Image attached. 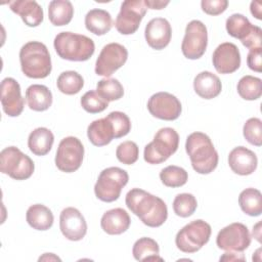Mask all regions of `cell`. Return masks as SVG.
<instances>
[{
  "mask_svg": "<svg viewBox=\"0 0 262 262\" xmlns=\"http://www.w3.org/2000/svg\"><path fill=\"white\" fill-rule=\"evenodd\" d=\"M125 203L127 208L146 226L159 227L168 218L165 202L141 188L130 189L126 194Z\"/></svg>",
  "mask_w": 262,
  "mask_h": 262,
  "instance_id": "cell-1",
  "label": "cell"
},
{
  "mask_svg": "<svg viewBox=\"0 0 262 262\" xmlns=\"http://www.w3.org/2000/svg\"><path fill=\"white\" fill-rule=\"evenodd\" d=\"M185 150L189 156L191 166L199 174H209L218 165V152L210 137L203 132L189 134L185 142Z\"/></svg>",
  "mask_w": 262,
  "mask_h": 262,
  "instance_id": "cell-2",
  "label": "cell"
},
{
  "mask_svg": "<svg viewBox=\"0 0 262 262\" xmlns=\"http://www.w3.org/2000/svg\"><path fill=\"white\" fill-rule=\"evenodd\" d=\"M19 62L23 73L32 79L46 78L52 70L49 51L39 41H30L20 48Z\"/></svg>",
  "mask_w": 262,
  "mask_h": 262,
  "instance_id": "cell-3",
  "label": "cell"
},
{
  "mask_svg": "<svg viewBox=\"0 0 262 262\" xmlns=\"http://www.w3.org/2000/svg\"><path fill=\"white\" fill-rule=\"evenodd\" d=\"M53 46L59 57L71 61L88 60L95 51V44L91 38L72 32L57 34Z\"/></svg>",
  "mask_w": 262,
  "mask_h": 262,
  "instance_id": "cell-4",
  "label": "cell"
},
{
  "mask_svg": "<svg viewBox=\"0 0 262 262\" xmlns=\"http://www.w3.org/2000/svg\"><path fill=\"white\" fill-rule=\"evenodd\" d=\"M178 145V133L170 127L161 128L156 133L154 140L145 145L143 152L144 161L151 165L161 164L176 152Z\"/></svg>",
  "mask_w": 262,
  "mask_h": 262,
  "instance_id": "cell-5",
  "label": "cell"
},
{
  "mask_svg": "<svg viewBox=\"0 0 262 262\" xmlns=\"http://www.w3.org/2000/svg\"><path fill=\"white\" fill-rule=\"evenodd\" d=\"M128 180V173L119 167H108L102 170L94 185L96 198L105 203L117 201Z\"/></svg>",
  "mask_w": 262,
  "mask_h": 262,
  "instance_id": "cell-6",
  "label": "cell"
},
{
  "mask_svg": "<svg viewBox=\"0 0 262 262\" xmlns=\"http://www.w3.org/2000/svg\"><path fill=\"white\" fill-rule=\"evenodd\" d=\"M35 170L33 160L15 146H8L0 152V171L15 180L30 178Z\"/></svg>",
  "mask_w": 262,
  "mask_h": 262,
  "instance_id": "cell-7",
  "label": "cell"
},
{
  "mask_svg": "<svg viewBox=\"0 0 262 262\" xmlns=\"http://www.w3.org/2000/svg\"><path fill=\"white\" fill-rule=\"evenodd\" d=\"M211 232L209 223L201 219L193 220L177 232L176 247L183 253H195L209 242Z\"/></svg>",
  "mask_w": 262,
  "mask_h": 262,
  "instance_id": "cell-8",
  "label": "cell"
},
{
  "mask_svg": "<svg viewBox=\"0 0 262 262\" xmlns=\"http://www.w3.org/2000/svg\"><path fill=\"white\" fill-rule=\"evenodd\" d=\"M225 27L227 33L231 37L238 39L242 44L250 50L261 47V28L252 25L245 15L241 13L231 14L226 19Z\"/></svg>",
  "mask_w": 262,
  "mask_h": 262,
  "instance_id": "cell-9",
  "label": "cell"
},
{
  "mask_svg": "<svg viewBox=\"0 0 262 262\" xmlns=\"http://www.w3.org/2000/svg\"><path fill=\"white\" fill-rule=\"evenodd\" d=\"M84 146L80 139L68 136L61 139L55 155V165L58 170L72 173L77 171L83 162Z\"/></svg>",
  "mask_w": 262,
  "mask_h": 262,
  "instance_id": "cell-10",
  "label": "cell"
},
{
  "mask_svg": "<svg viewBox=\"0 0 262 262\" xmlns=\"http://www.w3.org/2000/svg\"><path fill=\"white\" fill-rule=\"evenodd\" d=\"M208 45V32L206 26L198 19L189 21L185 28L184 38L181 44L183 55L188 59L202 57Z\"/></svg>",
  "mask_w": 262,
  "mask_h": 262,
  "instance_id": "cell-11",
  "label": "cell"
},
{
  "mask_svg": "<svg viewBox=\"0 0 262 262\" xmlns=\"http://www.w3.org/2000/svg\"><path fill=\"white\" fill-rule=\"evenodd\" d=\"M250 244L249 229L241 222H234L223 227L216 237L217 247L226 252H244Z\"/></svg>",
  "mask_w": 262,
  "mask_h": 262,
  "instance_id": "cell-12",
  "label": "cell"
},
{
  "mask_svg": "<svg viewBox=\"0 0 262 262\" xmlns=\"http://www.w3.org/2000/svg\"><path fill=\"white\" fill-rule=\"evenodd\" d=\"M146 13V6L141 0H126L122 3L115 27L122 35L134 34Z\"/></svg>",
  "mask_w": 262,
  "mask_h": 262,
  "instance_id": "cell-13",
  "label": "cell"
},
{
  "mask_svg": "<svg viewBox=\"0 0 262 262\" xmlns=\"http://www.w3.org/2000/svg\"><path fill=\"white\" fill-rule=\"evenodd\" d=\"M128 58V50L119 43H108L101 49L96 62L95 73L98 76L110 77L125 64Z\"/></svg>",
  "mask_w": 262,
  "mask_h": 262,
  "instance_id": "cell-14",
  "label": "cell"
},
{
  "mask_svg": "<svg viewBox=\"0 0 262 262\" xmlns=\"http://www.w3.org/2000/svg\"><path fill=\"white\" fill-rule=\"evenodd\" d=\"M147 110L155 118L165 121H174L179 118L182 106L175 95L169 92H158L149 97Z\"/></svg>",
  "mask_w": 262,
  "mask_h": 262,
  "instance_id": "cell-15",
  "label": "cell"
},
{
  "mask_svg": "<svg viewBox=\"0 0 262 262\" xmlns=\"http://www.w3.org/2000/svg\"><path fill=\"white\" fill-rule=\"evenodd\" d=\"M59 228L66 238L78 242L86 235L87 223L84 216L78 209L68 207L60 213Z\"/></svg>",
  "mask_w": 262,
  "mask_h": 262,
  "instance_id": "cell-16",
  "label": "cell"
},
{
  "mask_svg": "<svg viewBox=\"0 0 262 262\" xmlns=\"http://www.w3.org/2000/svg\"><path fill=\"white\" fill-rule=\"evenodd\" d=\"M215 70L219 74H231L241 67V53L237 46L231 42H224L217 46L212 55Z\"/></svg>",
  "mask_w": 262,
  "mask_h": 262,
  "instance_id": "cell-17",
  "label": "cell"
},
{
  "mask_svg": "<svg viewBox=\"0 0 262 262\" xmlns=\"http://www.w3.org/2000/svg\"><path fill=\"white\" fill-rule=\"evenodd\" d=\"M1 104L4 113L9 117H17L25 106V99L21 96L18 82L7 77L1 82Z\"/></svg>",
  "mask_w": 262,
  "mask_h": 262,
  "instance_id": "cell-18",
  "label": "cell"
},
{
  "mask_svg": "<svg viewBox=\"0 0 262 262\" xmlns=\"http://www.w3.org/2000/svg\"><path fill=\"white\" fill-rule=\"evenodd\" d=\"M144 37L152 49L162 50L171 41L172 28L170 23L164 17H155L145 26Z\"/></svg>",
  "mask_w": 262,
  "mask_h": 262,
  "instance_id": "cell-19",
  "label": "cell"
},
{
  "mask_svg": "<svg viewBox=\"0 0 262 262\" xmlns=\"http://www.w3.org/2000/svg\"><path fill=\"white\" fill-rule=\"evenodd\" d=\"M228 164L235 174L246 176L257 169L258 159L253 150L245 146H237L229 152Z\"/></svg>",
  "mask_w": 262,
  "mask_h": 262,
  "instance_id": "cell-20",
  "label": "cell"
},
{
  "mask_svg": "<svg viewBox=\"0 0 262 262\" xmlns=\"http://www.w3.org/2000/svg\"><path fill=\"white\" fill-rule=\"evenodd\" d=\"M8 5L14 13L19 15L28 27H38L44 18L42 7L34 0H16L8 2Z\"/></svg>",
  "mask_w": 262,
  "mask_h": 262,
  "instance_id": "cell-21",
  "label": "cell"
},
{
  "mask_svg": "<svg viewBox=\"0 0 262 262\" xmlns=\"http://www.w3.org/2000/svg\"><path fill=\"white\" fill-rule=\"evenodd\" d=\"M131 223L129 214L122 208H115L106 211L100 220V226L104 232L111 235H118L125 232Z\"/></svg>",
  "mask_w": 262,
  "mask_h": 262,
  "instance_id": "cell-22",
  "label": "cell"
},
{
  "mask_svg": "<svg viewBox=\"0 0 262 262\" xmlns=\"http://www.w3.org/2000/svg\"><path fill=\"white\" fill-rule=\"evenodd\" d=\"M193 89L200 97L212 99L220 94L222 84L215 74L209 71H204L195 76L193 80Z\"/></svg>",
  "mask_w": 262,
  "mask_h": 262,
  "instance_id": "cell-23",
  "label": "cell"
},
{
  "mask_svg": "<svg viewBox=\"0 0 262 262\" xmlns=\"http://www.w3.org/2000/svg\"><path fill=\"white\" fill-rule=\"evenodd\" d=\"M87 136L93 145L104 146L115 138L113 125L106 117L95 120L88 126Z\"/></svg>",
  "mask_w": 262,
  "mask_h": 262,
  "instance_id": "cell-24",
  "label": "cell"
},
{
  "mask_svg": "<svg viewBox=\"0 0 262 262\" xmlns=\"http://www.w3.org/2000/svg\"><path fill=\"white\" fill-rule=\"evenodd\" d=\"M26 100L31 110L44 112L52 104V93L45 85L33 84L26 90Z\"/></svg>",
  "mask_w": 262,
  "mask_h": 262,
  "instance_id": "cell-25",
  "label": "cell"
},
{
  "mask_svg": "<svg viewBox=\"0 0 262 262\" xmlns=\"http://www.w3.org/2000/svg\"><path fill=\"white\" fill-rule=\"evenodd\" d=\"M54 142L53 133L45 127H39L33 130L28 138L29 149L36 156L47 155Z\"/></svg>",
  "mask_w": 262,
  "mask_h": 262,
  "instance_id": "cell-26",
  "label": "cell"
},
{
  "mask_svg": "<svg viewBox=\"0 0 262 262\" xmlns=\"http://www.w3.org/2000/svg\"><path fill=\"white\" fill-rule=\"evenodd\" d=\"M26 220L36 230H48L53 225L54 217L49 208L41 204H35L27 210Z\"/></svg>",
  "mask_w": 262,
  "mask_h": 262,
  "instance_id": "cell-27",
  "label": "cell"
},
{
  "mask_svg": "<svg viewBox=\"0 0 262 262\" xmlns=\"http://www.w3.org/2000/svg\"><path fill=\"white\" fill-rule=\"evenodd\" d=\"M86 29L97 36H102L111 31L113 18L106 10L94 8L87 12L85 16Z\"/></svg>",
  "mask_w": 262,
  "mask_h": 262,
  "instance_id": "cell-28",
  "label": "cell"
},
{
  "mask_svg": "<svg viewBox=\"0 0 262 262\" xmlns=\"http://www.w3.org/2000/svg\"><path fill=\"white\" fill-rule=\"evenodd\" d=\"M74 16V7L68 0H53L48 5V17L56 27L66 26Z\"/></svg>",
  "mask_w": 262,
  "mask_h": 262,
  "instance_id": "cell-29",
  "label": "cell"
},
{
  "mask_svg": "<svg viewBox=\"0 0 262 262\" xmlns=\"http://www.w3.org/2000/svg\"><path fill=\"white\" fill-rule=\"evenodd\" d=\"M238 205L242 211L249 216H260L262 213V194L256 188H246L238 195Z\"/></svg>",
  "mask_w": 262,
  "mask_h": 262,
  "instance_id": "cell-30",
  "label": "cell"
},
{
  "mask_svg": "<svg viewBox=\"0 0 262 262\" xmlns=\"http://www.w3.org/2000/svg\"><path fill=\"white\" fill-rule=\"evenodd\" d=\"M160 248L158 243L150 237H141L137 239L132 249V254L137 261L163 260L159 257Z\"/></svg>",
  "mask_w": 262,
  "mask_h": 262,
  "instance_id": "cell-31",
  "label": "cell"
},
{
  "mask_svg": "<svg viewBox=\"0 0 262 262\" xmlns=\"http://www.w3.org/2000/svg\"><path fill=\"white\" fill-rule=\"evenodd\" d=\"M56 85L61 93L74 95L82 90L84 86V79L75 71H66L58 76Z\"/></svg>",
  "mask_w": 262,
  "mask_h": 262,
  "instance_id": "cell-32",
  "label": "cell"
},
{
  "mask_svg": "<svg viewBox=\"0 0 262 262\" xmlns=\"http://www.w3.org/2000/svg\"><path fill=\"white\" fill-rule=\"evenodd\" d=\"M236 89L245 100H256L262 95V80L251 75L244 76L239 79Z\"/></svg>",
  "mask_w": 262,
  "mask_h": 262,
  "instance_id": "cell-33",
  "label": "cell"
},
{
  "mask_svg": "<svg viewBox=\"0 0 262 262\" xmlns=\"http://www.w3.org/2000/svg\"><path fill=\"white\" fill-rule=\"evenodd\" d=\"M96 92L107 102L118 100L124 95V88L122 84L114 78H105L98 81L96 85Z\"/></svg>",
  "mask_w": 262,
  "mask_h": 262,
  "instance_id": "cell-34",
  "label": "cell"
},
{
  "mask_svg": "<svg viewBox=\"0 0 262 262\" xmlns=\"http://www.w3.org/2000/svg\"><path fill=\"white\" fill-rule=\"evenodd\" d=\"M160 179L167 187H180L187 182L188 174L183 168L171 165L160 172Z\"/></svg>",
  "mask_w": 262,
  "mask_h": 262,
  "instance_id": "cell-35",
  "label": "cell"
},
{
  "mask_svg": "<svg viewBox=\"0 0 262 262\" xmlns=\"http://www.w3.org/2000/svg\"><path fill=\"white\" fill-rule=\"evenodd\" d=\"M198 202L193 194L183 192L175 196L173 201V210L177 216L186 218L191 216L196 210Z\"/></svg>",
  "mask_w": 262,
  "mask_h": 262,
  "instance_id": "cell-36",
  "label": "cell"
},
{
  "mask_svg": "<svg viewBox=\"0 0 262 262\" xmlns=\"http://www.w3.org/2000/svg\"><path fill=\"white\" fill-rule=\"evenodd\" d=\"M81 105L87 113L97 114L103 112L108 106V102L95 90H89L81 97Z\"/></svg>",
  "mask_w": 262,
  "mask_h": 262,
  "instance_id": "cell-37",
  "label": "cell"
},
{
  "mask_svg": "<svg viewBox=\"0 0 262 262\" xmlns=\"http://www.w3.org/2000/svg\"><path fill=\"white\" fill-rule=\"evenodd\" d=\"M243 134L246 140L256 146L262 144V121L259 118H250L244 125Z\"/></svg>",
  "mask_w": 262,
  "mask_h": 262,
  "instance_id": "cell-38",
  "label": "cell"
},
{
  "mask_svg": "<svg viewBox=\"0 0 262 262\" xmlns=\"http://www.w3.org/2000/svg\"><path fill=\"white\" fill-rule=\"evenodd\" d=\"M106 118L113 125L115 138H121L126 136L131 130V121L129 117L123 112H112L110 113Z\"/></svg>",
  "mask_w": 262,
  "mask_h": 262,
  "instance_id": "cell-39",
  "label": "cell"
},
{
  "mask_svg": "<svg viewBox=\"0 0 262 262\" xmlns=\"http://www.w3.org/2000/svg\"><path fill=\"white\" fill-rule=\"evenodd\" d=\"M116 156L121 163L125 165H132L138 160L139 148L134 141L127 140L118 145Z\"/></svg>",
  "mask_w": 262,
  "mask_h": 262,
  "instance_id": "cell-40",
  "label": "cell"
},
{
  "mask_svg": "<svg viewBox=\"0 0 262 262\" xmlns=\"http://www.w3.org/2000/svg\"><path fill=\"white\" fill-rule=\"evenodd\" d=\"M202 10L209 15H218L223 13L227 6V0H203L201 2Z\"/></svg>",
  "mask_w": 262,
  "mask_h": 262,
  "instance_id": "cell-41",
  "label": "cell"
},
{
  "mask_svg": "<svg viewBox=\"0 0 262 262\" xmlns=\"http://www.w3.org/2000/svg\"><path fill=\"white\" fill-rule=\"evenodd\" d=\"M247 64L254 72H257V73L262 72V49H261V47L254 48L249 51L248 56H247Z\"/></svg>",
  "mask_w": 262,
  "mask_h": 262,
  "instance_id": "cell-42",
  "label": "cell"
},
{
  "mask_svg": "<svg viewBox=\"0 0 262 262\" xmlns=\"http://www.w3.org/2000/svg\"><path fill=\"white\" fill-rule=\"evenodd\" d=\"M243 252H226L220 257V261H245Z\"/></svg>",
  "mask_w": 262,
  "mask_h": 262,
  "instance_id": "cell-43",
  "label": "cell"
},
{
  "mask_svg": "<svg viewBox=\"0 0 262 262\" xmlns=\"http://www.w3.org/2000/svg\"><path fill=\"white\" fill-rule=\"evenodd\" d=\"M143 2L146 8L158 9V10L165 8L169 4V1H160V0H145Z\"/></svg>",
  "mask_w": 262,
  "mask_h": 262,
  "instance_id": "cell-44",
  "label": "cell"
},
{
  "mask_svg": "<svg viewBox=\"0 0 262 262\" xmlns=\"http://www.w3.org/2000/svg\"><path fill=\"white\" fill-rule=\"evenodd\" d=\"M261 3L258 1H252L251 5H250V10L251 13L253 14L254 17H256L257 19H262V14H261Z\"/></svg>",
  "mask_w": 262,
  "mask_h": 262,
  "instance_id": "cell-45",
  "label": "cell"
},
{
  "mask_svg": "<svg viewBox=\"0 0 262 262\" xmlns=\"http://www.w3.org/2000/svg\"><path fill=\"white\" fill-rule=\"evenodd\" d=\"M261 222H258L254 227H253V236L259 242L261 243Z\"/></svg>",
  "mask_w": 262,
  "mask_h": 262,
  "instance_id": "cell-46",
  "label": "cell"
},
{
  "mask_svg": "<svg viewBox=\"0 0 262 262\" xmlns=\"http://www.w3.org/2000/svg\"><path fill=\"white\" fill-rule=\"evenodd\" d=\"M41 260H58V261H60V259L57 257V256H55V255H53L52 253H45L42 257H40L39 258V261H41Z\"/></svg>",
  "mask_w": 262,
  "mask_h": 262,
  "instance_id": "cell-47",
  "label": "cell"
}]
</instances>
